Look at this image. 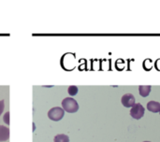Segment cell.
I'll return each instance as SVG.
<instances>
[{
	"mask_svg": "<svg viewBox=\"0 0 160 142\" xmlns=\"http://www.w3.org/2000/svg\"><path fill=\"white\" fill-rule=\"evenodd\" d=\"M62 107H63V110L68 113H74V112L78 111V110H79V105H78L77 101L75 99H73L72 97L65 98L62 101Z\"/></svg>",
	"mask_w": 160,
	"mask_h": 142,
	"instance_id": "6da1fadb",
	"label": "cell"
},
{
	"mask_svg": "<svg viewBox=\"0 0 160 142\" xmlns=\"http://www.w3.org/2000/svg\"><path fill=\"white\" fill-rule=\"evenodd\" d=\"M65 115V111L62 108L60 107H55V108H52L49 110L48 112V117L52 120V121H54V122H58L60 121Z\"/></svg>",
	"mask_w": 160,
	"mask_h": 142,
	"instance_id": "7a4b0ae2",
	"label": "cell"
},
{
	"mask_svg": "<svg viewBox=\"0 0 160 142\" xmlns=\"http://www.w3.org/2000/svg\"><path fill=\"white\" fill-rule=\"evenodd\" d=\"M144 108L142 104L140 103H137L135 104L132 108H131V110H130V115L132 118L136 119V120H140L143 117L144 115Z\"/></svg>",
	"mask_w": 160,
	"mask_h": 142,
	"instance_id": "3957f363",
	"label": "cell"
},
{
	"mask_svg": "<svg viewBox=\"0 0 160 142\" xmlns=\"http://www.w3.org/2000/svg\"><path fill=\"white\" fill-rule=\"evenodd\" d=\"M121 102L124 107L126 108H132L135 105V97L131 94H127L122 96Z\"/></svg>",
	"mask_w": 160,
	"mask_h": 142,
	"instance_id": "277c9868",
	"label": "cell"
},
{
	"mask_svg": "<svg viewBox=\"0 0 160 142\" xmlns=\"http://www.w3.org/2000/svg\"><path fill=\"white\" fill-rule=\"evenodd\" d=\"M9 139V129L4 125H0V141H7Z\"/></svg>",
	"mask_w": 160,
	"mask_h": 142,
	"instance_id": "5b68a950",
	"label": "cell"
},
{
	"mask_svg": "<svg viewBox=\"0 0 160 142\" xmlns=\"http://www.w3.org/2000/svg\"><path fill=\"white\" fill-rule=\"evenodd\" d=\"M147 110L151 112H160V103L157 101H150L147 104Z\"/></svg>",
	"mask_w": 160,
	"mask_h": 142,
	"instance_id": "8992f818",
	"label": "cell"
},
{
	"mask_svg": "<svg viewBox=\"0 0 160 142\" xmlns=\"http://www.w3.org/2000/svg\"><path fill=\"white\" fill-rule=\"evenodd\" d=\"M151 89L152 87L150 85H141L139 87V91H140V95L142 96V97H146L149 95L150 92H151Z\"/></svg>",
	"mask_w": 160,
	"mask_h": 142,
	"instance_id": "52a82bcc",
	"label": "cell"
},
{
	"mask_svg": "<svg viewBox=\"0 0 160 142\" xmlns=\"http://www.w3.org/2000/svg\"><path fill=\"white\" fill-rule=\"evenodd\" d=\"M53 142H69V138L67 135L59 134V135L54 137Z\"/></svg>",
	"mask_w": 160,
	"mask_h": 142,
	"instance_id": "ba28073f",
	"label": "cell"
},
{
	"mask_svg": "<svg viewBox=\"0 0 160 142\" xmlns=\"http://www.w3.org/2000/svg\"><path fill=\"white\" fill-rule=\"evenodd\" d=\"M68 94H69L71 96L76 95H77V93H78V87H77V86H75V85L69 86V87H68Z\"/></svg>",
	"mask_w": 160,
	"mask_h": 142,
	"instance_id": "9c48e42d",
	"label": "cell"
},
{
	"mask_svg": "<svg viewBox=\"0 0 160 142\" xmlns=\"http://www.w3.org/2000/svg\"><path fill=\"white\" fill-rule=\"evenodd\" d=\"M9 112L8 111L6 114H5V116H4V121H5V123L6 124H8V125H9Z\"/></svg>",
	"mask_w": 160,
	"mask_h": 142,
	"instance_id": "30bf717a",
	"label": "cell"
},
{
	"mask_svg": "<svg viewBox=\"0 0 160 142\" xmlns=\"http://www.w3.org/2000/svg\"><path fill=\"white\" fill-rule=\"evenodd\" d=\"M4 109H5V106H4V100H0V115L3 113Z\"/></svg>",
	"mask_w": 160,
	"mask_h": 142,
	"instance_id": "8fae6325",
	"label": "cell"
},
{
	"mask_svg": "<svg viewBox=\"0 0 160 142\" xmlns=\"http://www.w3.org/2000/svg\"><path fill=\"white\" fill-rule=\"evenodd\" d=\"M144 142H150V141H144Z\"/></svg>",
	"mask_w": 160,
	"mask_h": 142,
	"instance_id": "7c38bea8",
	"label": "cell"
}]
</instances>
